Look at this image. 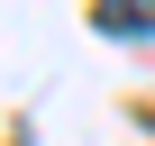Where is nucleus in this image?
Listing matches in <instances>:
<instances>
[{"label": "nucleus", "instance_id": "nucleus-1", "mask_svg": "<svg viewBox=\"0 0 155 146\" xmlns=\"http://www.w3.org/2000/svg\"><path fill=\"white\" fill-rule=\"evenodd\" d=\"M101 37H155V0H101Z\"/></svg>", "mask_w": 155, "mask_h": 146}]
</instances>
